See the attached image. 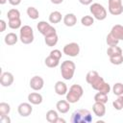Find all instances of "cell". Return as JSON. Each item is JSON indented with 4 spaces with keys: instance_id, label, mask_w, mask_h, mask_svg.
I'll use <instances>...</instances> for the list:
<instances>
[{
    "instance_id": "15",
    "label": "cell",
    "mask_w": 123,
    "mask_h": 123,
    "mask_svg": "<svg viewBox=\"0 0 123 123\" xmlns=\"http://www.w3.org/2000/svg\"><path fill=\"white\" fill-rule=\"evenodd\" d=\"M54 89H55V92L58 94V95H64L67 93V86L66 85L62 82V81H58L55 86H54Z\"/></svg>"
},
{
    "instance_id": "37",
    "label": "cell",
    "mask_w": 123,
    "mask_h": 123,
    "mask_svg": "<svg viewBox=\"0 0 123 123\" xmlns=\"http://www.w3.org/2000/svg\"><path fill=\"white\" fill-rule=\"evenodd\" d=\"M50 56L53 57V58H55V59H57V60H61V58H62V52L59 49H54V50H52L50 52Z\"/></svg>"
},
{
    "instance_id": "22",
    "label": "cell",
    "mask_w": 123,
    "mask_h": 123,
    "mask_svg": "<svg viewBox=\"0 0 123 123\" xmlns=\"http://www.w3.org/2000/svg\"><path fill=\"white\" fill-rule=\"evenodd\" d=\"M44 62H45L46 66H48V67H50V68H54V67H57V66L59 65L60 60H57V59H55V58H53V57H51V56L49 55V56L45 59Z\"/></svg>"
},
{
    "instance_id": "14",
    "label": "cell",
    "mask_w": 123,
    "mask_h": 123,
    "mask_svg": "<svg viewBox=\"0 0 123 123\" xmlns=\"http://www.w3.org/2000/svg\"><path fill=\"white\" fill-rule=\"evenodd\" d=\"M111 34L118 40H123V26L120 24H116L112 26L111 30Z\"/></svg>"
},
{
    "instance_id": "21",
    "label": "cell",
    "mask_w": 123,
    "mask_h": 123,
    "mask_svg": "<svg viewBox=\"0 0 123 123\" xmlns=\"http://www.w3.org/2000/svg\"><path fill=\"white\" fill-rule=\"evenodd\" d=\"M58 117H59V114L55 110H49L46 112V120L50 123H56Z\"/></svg>"
},
{
    "instance_id": "19",
    "label": "cell",
    "mask_w": 123,
    "mask_h": 123,
    "mask_svg": "<svg viewBox=\"0 0 123 123\" xmlns=\"http://www.w3.org/2000/svg\"><path fill=\"white\" fill-rule=\"evenodd\" d=\"M18 40V37L16 36V34L14 33H9L5 36V38H4V41L7 45H14Z\"/></svg>"
},
{
    "instance_id": "20",
    "label": "cell",
    "mask_w": 123,
    "mask_h": 123,
    "mask_svg": "<svg viewBox=\"0 0 123 123\" xmlns=\"http://www.w3.org/2000/svg\"><path fill=\"white\" fill-rule=\"evenodd\" d=\"M62 21V13L58 11H54L49 15V22L52 24H57Z\"/></svg>"
},
{
    "instance_id": "45",
    "label": "cell",
    "mask_w": 123,
    "mask_h": 123,
    "mask_svg": "<svg viewBox=\"0 0 123 123\" xmlns=\"http://www.w3.org/2000/svg\"><path fill=\"white\" fill-rule=\"evenodd\" d=\"M122 98H123V95H122Z\"/></svg>"
},
{
    "instance_id": "8",
    "label": "cell",
    "mask_w": 123,
    "mask_h": 123,
    "mask_svg": "<svg viewBox=\"0 0 123 123\" xmlns=\"http://www.w3.org/2000/svg\"><path fill=\"white\" fill-rule=\"evenodd\" d=\"M63 54L69 56V57H76L80 53V46L76 42H70L63 46Z\"/></svg>"
},
{
    "instance_id": "27",
    "label": "cell",
    "mask_w": 123,
    "mask_h": 123,
    "mask_svg": "<svg viewBox=\"0 0 123 123\" xmlns=\"http://www.w3.org/2000/svg\"><path fill=\"white\" fill-rule=\"evenodd\" d=\"M98 76H99V74H98L97 71H95V70H90V71H88V72L86 73V81L87 84L90 85V84L93 82V80L96 79Z\"/></svg>"
},
{
    "instance_id": "5",
    "label": "cell",
    "mask_w": 123,
    "mask_h": 123,
    "mask_svg": "<svg viewBox=\"0 0 123 123\" xmlns=\"http://www.w3.org/2000/svg\"><path fill=\"white\" fill-rule=\"evenodd\" d=\"M89 11L91 12V14L93 15L94 18H96L97 20H104L107 17V11L104 8L103 5L99 4V3H92L90 4L89 7Z\"/></svg>"
},
{
    "instance_id": "18",
    "label": "cell",
    "mask_w": 123,
    "mask_h": 123,
    "mask_svg": "<svg viewBox=\"0 0 123 123\" xmlns=\"http://www.w3.org/2000/svg\"><path fill=\"white\" fill-rule=\"evenodd\" d=\"M58 40H59V37H58L57 33L50 35V36H47V37H44V41H45L46 45L49 47L55 46L58 43Z\"/></svg>"
},
{
    "instance_id": "25",
    "label": "cell",
    "mask_w": 123,
    "mask_h": 123,
    "mask_svg": "<svg viewBox=\"0 0 123 123\" xmlns=\"http://www.w3.org/2000/svg\"><path fill=\"white\" fill-rule=\"evenodd\" d=\"M27 14L31 19H34V20L37 19L39 16V12L37 10V8H35V7H29L27 9Z\"/></svg>"
},
{
    "instance_id": "9",
    "label": "cell",
    "mask_w": 123,
    "mask_h": 123,
    "mask_svg": "<svg viewBox=\"0 0 123 123\" xmlns=\"http://www.w3.org/2000/svg\"><path fill=\"white\" fill-rule=\"evenodd\" d=\"M17 111H18L20 116L27 117V116L31 115V113L33 111V107H32L30 102L29 103H21L17 107Z\"/></svg>"
},
{
    "instance_id": "29",
    "label": "cell",
    "mask_w": 123,
    "mask_h": 123,
    "mask_svg": "<svg viewBox=\"0 0 123 123\" xmlns=\"http://www.w3.org/2000/svg\"><path fill=\"white\" fill-rule=\"evenodd\" d=\"M11 111V106L8 103H0V115H8Z\"/></svg>"
},
{
    "instance_id": "30",
    "label": "cell",
    "mask_w": 123,
    "mask_h": 123,
    "mask_svg": "<svg viewBox=\"0 0 123 123\" xmlns=\"http://www.w3.org/2000/svg\"><path fill=\"white\" fill-rule=\"evenodd\" d=\"M81 23H82L84 26H86V27H89V26L93 25V23H94V18H93L91 15H85V16L82 17Z\"/></svg>"
},
{
    "instance_id": "4",
    "label": "cell",
    "mask_w": 123,
    "mask_h": 123,
    "mask_svg": "<svg viewBox=\"0 0 123 123\" xmlns=\"http://www.w3.org/2000/svg\"><path fill=\"white\" fill-rule=\"evenodd\" d=\"M19 39L24 44H30L34 41V31L29 25H23L19 31Z\"/></svg>"
},
{
    "instance_id": "24",
    "label": "cell",
    "mask_w": 123,
    "mask_h": 123,
    "mask_svg": "<svg viewBox=\"0 0 123 123\" xmlns=\"http://www.w3.org/2000/svg\"><path fill=\"white\" fill-rule=\"evenodd\" d=\"M107 54L109 57H112V56H115V55H119V54H122V49L119 47V46H110L107 50Z\"/></svg>"
},
{
    "instance_id": "32",
    "label": "cell",
    "mask_w": 123,
    "mask_h": 123,
    "mask_svg": "<svg viewBox=\"0 0 123 123\" xmlns=\"http://www.w3.org/2000/svg\"><path fill=\"white\" fill-rule=\"evenodd\" d=\"M110 62L112 64L119 65V64L123 63V55L122 54H119V55H115V56L110 57Z\"/></svg>"
},
{
    "instance_id": "35",
    "label": "cell",
    "mask_w": 123,
    "mask_h": 123,
    "mask_svg": "<svg viewBox=\"0 0 123 123\" xmlns=\"http://www.w3.org/2000/svg\"><path fill=\"white\" fill-rule=\"evenodd\" d=\"M112 106L117 111H120V110L123 109V98H122V95L121 96H118L117 99L112 102Z\"/></svg>"
},
{
    "instance_id": "1",
    "label": "cell",
    "mask_w": 123,
    "mask_h": 123,
    "mask_svg": "<svg viewBox=\"0 0 123 123\" xmlns=\"http://www.w3.org/2000/svg\"><path fill=\"white\" fill-rule=\"evenodd\" d=\"M70 121L72 123H90L92 121V115L89 111L86 109H79L73 111Z\"/></svg>"
},
{
    "instance_id": "3",
    "label": "cell",
    "mask_w": 123,
    "mask_h": 123,
    "mask_svg": "<svg viewBox=\"0 0 123 123\" xmlns=\"http://www.w3.org/2000/svg\"><path fill=\"white\" fill-rule=\"evenodd\" d=\"M84 94V89L80 85H72L66 93V100L70 103H77Z\"/></svg>"
},
{
    "instance_id": "36",
    "label": "cell",
    "mask_w": 123,
    "mask_h": 123,
    "mask_svg": "<svg viewBox=\"0 0 123 123\" xmlns=\"http://www.w3.org/2000/svg\"><path fill=\"white\" fill-rule=\"evenodd\" d=\"M98 91H99V92H102V93H105V94H109V92L111 91V86H110L108 83L104 82V83L102 84V86L99 87Z\"/></svg>"
},
{
    "instance_id": "33",
    "label": "cell",
    "mask_w": 123,
    "mask_h": 123,
    "mask_svg": "<svg viewBox=\"0 0 123 123\" xmlns=\"http://www.w3.org/2000/svg\"><path fill=\"white\" fill-rule=\"evenodd\" d=\"M106 42H107V44H108L109 46H116V45L118 44L119 40H118L116 37H114L110 33V34L107 36Z\"/></svg>"
},
{
    "instance_id": "10",
    "label": "cell",
    "mask_w": 123,
    "mask_h": 123,
    "mask_svg": "<svg viewBox=\"0 0 123 123\" xmlns=\"http://www.w3.org/2000/svg\"><path fill=\"white\" fill-rule=\"evenodd\" d=\"M44 86V80L40 76H34L30 80V86L32 89L38 91L40 90Z\"/></svg>"
},
{
    "instance_id": "7",
    "label": "cell",
    "mask_w": 123,
    "mask_h": 123,
    "mask_svg": "<svg viewBox=\"0 0 123 123\" xmlns=\"http://www.w3.org/2000/svg\"><path fill=\"white\" fill-rule=\"evenodd\" d=\"M37 28L38 32L41 35H43L44 37L56 34V29L46 21H39L37 25Z\"/></svg>"
},
{
    "instance_id": "11",
    "label": "cell",
    "mask_w": 123,
    "mask_h": 123,
    "mask_svg": "<svg viewBox=\"0 0 123 123\" xmlns=\"http://www.w3.org/2000/svg\"><path fill=\"white\" fill-rule=\"evenodd\" d=\"M13 75L11 73V72H3L1 74V78H0V83H1V86H10L12 85L13 83Z\"/></svg>"
},
{
    "instance_id": "16",
    "label": "cell",
    "mask_w": 123,
    "mask_h": 123,
    "mask_svg": "<svg viewBox=\"0 0 123 123\" xmlns=\"http://www.w3.org/2000/svg\"><path fill=\"white\" fill-rule=\"evenodd\" d=\"M28 101L32 105H39L42 103V95L38 92H31L28 95Z\"/></svg>"
},
{
    "instance_id": "44",
    "label": "cell",
    "mask_w": 123,
    "mask_h": 123,
    "mask_svg": "<svg viewBox=\"0 0 123 123\" xmlns=\"http://www.w3.org/2000/svg\"><path fill=\"white\" fill-rule=\"evenodd\" d=\"M7 1H8V0H0V4H1V5H4Z\"/></svg>"
},
{
    "instance_id": "2",
    "label": "cell",
    "mask_w": 123,
    "mask_h": 123,
    "mask_svg": "<svg viewBox=\"0 0 123 123\" xmlns=\"http://www.w3.org/2000/svg\"><path fill=\"white\" fill-rule=\"evenodd\" d=\"M76 69V64L72 61H64L61 64V73L64 80H71L74 76Z\"/></svg>"
},
{
    "instance_id": "41",
    "label": "cell",
    "mask_w": 123,
    "mask_h": 123,
    "mask_svg": "<svg viewBox=\"0 0 123 123\" xmlns=\"http://www.w3.org/2000/svg\"><path fill=\"white\" fill-rule=\"evenodd\" d=\"M79 2L81 4H83V5H85V6L92 4V0H79Z\"/></svg>"
},
{
    "instance_id": "12",
    "label": "cell",
    "mask_w": 123,
    "mask_h": 123,
    "mask_svg": "<svg viewBox=\"0 0 123 123\" xmlns=\"http://www.w3.org/2000/svg\"><path fill=\"white\" fill-rule=\"evenodd\" d=\"M92 111L94 114L98 117H103L106 113V107L105 104L100 103V102H95L92 106Z\"/></svg>"
},
{
    "instance_id": "40",
    "label": "cell",
    "mask_w": 123,
    "mask_h": 123,
    "mask_svg": "<svg viewBox=\"0 0 123 123\" xmlns=\"http://www.w3.org/2000/svg\"><path fill=\"white\" fill-rule=\"evenodd\" d=\"M8 1L12 6H18L21 3V0H8Z\"/></svg>"
},
{
    "instance_id": "13",
    "label": "cell",
    "mask_w": 123,
    "mask_h": 123,
    "mask_svg": "<svg viewBox=\"0 0 123 123\" xmlns=\"http://www.w3.org/2000/svg\"><path fill=\"white\" fill-rule=\"evenodd\" d=\"M57 111L61 113H66L70 109V103L67 100H60L56 104Z\"/></svg>"
},
{
    "instance_id": "43",
    "label": "cell",
    "mask_w": 123,
    "mask_h": 123,
    "mask_svg": "<svg viewBox=\"0 0 123 123\" xmlns=\"http://www.w3.org/2000/svg\"><path fill=\"white\" fill-rule=\"evenodd\" d=\"M65 123V120L63 119V118H61V117H58V119H57V121H56V123Z\"/></svg>"
},
{
    "instance_id": "38",
    "label": "cell",
    "mask_w": 123,
    "mask_h": 123,
    "mask_svg": "<svg viewBox=\"0 0 123 123\" xmlns=\"http://www.w3.org/2000/svg\"><path fill=\"white\" fill-rule=\"evenodd\" d=\"M0 122L1 123H11V118L8 115H0Z\"/></svg>"
},
{
    "instance_id": "31",
    "label": "cell",
    "mask_w": 123,
    "mask_h": 123,
    "mask_svg": "<svg viewBox=\"0 0 123 123\" xmlns=\"http://www.w3.org/2000/svg\"><path fill=\"white\" fill-rule=\"evenodd\" d=\"M104 82H105V81H104V79L99 75L96 79H94V80H93V82L90 84V86H91V87H92L93 89H95V90H97V91H98L99 87L102 86V84H103Z\"/></svg>"
},
{
    "instance_id": "26",
    "label": "cell",
    "mask_w": 123,
    "mask_h": 123,
    "mask_svg": "<svg viewBox=\"0 0 123 123\" xmlns=\"http://www.w3.org/2000/svg\"><path fill=\"white\" fill-rule=\"evenodd\" d=\"M112 92L116 96L123 95V84L122 83H115L112 86Z\"/></svg>"
},
{
    "instance_id": "34",
    "label": "cell",
    "mask_w": 123,
    "mask_h": 123,
    "mask_svg": "<svg viewBox=\"0 0 123 123\" xmlns=\"http://www.w3.org/2000/svg\"><path fill=\"white\" fill-rule=\"evenodd\" d=\"M7 16L9 19H13V18H20V12L17 9H11L8 13Z\"/></svg>"
},
{
    "instance_id": "17",
    "label": "cell",
    "mask_w": 123,
    "mask_h": 123,
    "mask_svg": "<svg viewBox=\"0 0 123 123\" xmlns=\"http://www.w3.org/2000/svg\"><path fill=\"white\" fill-rule=\"evenodd\" d=\"M63 23L67 27H73L77 23V17L74 13H67L63 17Z\"/></svg>"
},
{
    "instance_id": "23",
    "label": "cell",
    "mask_w": 123,
    "mask_h": 123,
    "mask_svg": "<svg viewBox=\"0 0 123 123\" xmlns=\"http://www.w3.org/2000/svg\"><path fill=\"white\" fill-rule=\"evenodd\" d=\"M8 25L11 29L16 30L21 28V19L20 18H13V19H9Z\"/></svg>"
},
{
    "instance_id": "6",
    "label": "cell",
    "mask_w": 123,
    "mask_h": 123,
    "mask_svg": "<svg viewBox=\"0 0 123 123\" xmlns=\"http://www.w3.org/2000/svg\"><path fill=\"white\" fill-rule=\"evenodd\" d=\"M109 12L112 15H119L123 12L122 0H109Z\"/></svg>"
},
{
    "instance_id": "42",
    "label": "cell",
    "mask_w": 123,
    "mask_h": 123,
    "mask_svg": "<svg viewBox=\"0 0 123 123\" xmlns=\"http://www.w3.org/2000/svg\"><path fill=\"white\" fill-rule=\"evenodd\" d=\"M50 1L55 5H59V4H62L63 2V0H50Z\"/></svg>"
},
{
    "instance_id": "39",
    "label": "cell",
    "mask_w": 123,
    "mask_h": 123,
    "mask_svg": "<svg viewBox=\"0 0 123 123\" xmlns=\"http://www.w3.org/2000/svg\"><path fill=\"white\" fill-rule=\"evenodd\" d=\"M6 27H7V24L5 22V20L3 19H0V32H4L6 30Z\"/></svg>"
},
{
    "instance_id": "28",
    "label": "cell",
    "mask_w": 123,
    "mask_h": 123,
    "mask_svg": "<svg viewBox=\"0 0 123 123\" xmlns=\"http://www.w3.org/2000/svg\"><path fill=\"white\" fill-rule=\"evenodd\" d=\"M94 101L95 102H100V103L106 104L108 102V94H105V93H102V92H99L98 91L94 95Z\"/></svg>"
}]
</instances>
